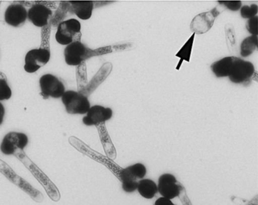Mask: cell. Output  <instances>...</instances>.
<instances>
[{
  "instance_id": "e0dca14e",
  "label": "cell",
  "mask_w": 258,
  "mask_h": 205,
  "mask_svg": "<svg viewBox=\"0 0 258 205\" xmlns=\"http://www.w3.org/2000/svg\"><path fill=\"white\" fill-rule=\"evenodd\" d=\"M146 167L141 163H137L129 166L126 168L122 169L119 173L121 182L123 181H137L144 179L146 175Z\"/></svg>"
},
{
  "instance_id": "5b68a950",
  "label": "cell",
  "mask_w": 258,
  "mask_h": 205,
  "mask_svg": "<svg viewBox=\"0 0 258 205\" xmlns=\"http://www.w3.org/2000/svg\"><path fill=\"white\" fill-rule=\"evenodd\" d=\"M50 57V48L40 46L38 49H31L25 56V64L24 66L25 72L30 74L35 73L49 62Z\"/></svg>"
},
{
  "instance_id": "5bb4252c",
  "label": "cell",
  "mask_w": 258,
  "mask_h": 205,
  "mask_svg": "<svg viewBox=\"0 0 258 205\" xmlns=\"http://www.w3.org/2000/svg\"><path fill=\"white\" fill-rule=\"evenodd\" d=\"M255 70L252 63L240 59L237 62L232 75L229 77V80L234 84H242L250 79Z\"/></svg>"
},
{
  "instance_id": "30bf717a",
  "label": "cell",
  "mask_w": 258,
  "mask_h": 205,
  "mask_svg": "<svg viewBox=\"0 0 258 205\" xmlns=\"http://www.w3.org/2000/svg\"><path fill=\"white\" fill-rule=\"evenodd\" d=\"M89 48L81 42H75L64 49V59L66 64L70 66H78L88 59Z\"/></svg>"
},
{
  "instance_id": "7402d4cb",
  "label": "cell",
  "mask_w": 258,
  "mask_h": 205,
  "mask_svg": "<svg viewBox=\"0 0 258 205\" xmlns=\"http://www.w3.org/2000/svg\"><path fill=\"white\" fill-rule=\"evenodd\" d=\"M76 79L78 84V93H81L88 84L87 78V64L86 61L80 64L76 67Z\"/></svg>"
},
{
  "instance_id": "7c38bea8",
  "label": "cell",
  "mask_w": 258,
  "mask_h": 205,
  "mask_svg": "<svg viewBox=\"0 0 258 205\" xmlns=\"http://www.w3.org/2000/svg\"><path fill=\"white\" fill-rule=\"evenodd\" d=\"M86 114L87 115L83 118V123L87 126H96L110 120L112 117L113 111L110 108L94 105L90 107Z\"/></svg>"
},
{
  "instance_id": "4316f807",
  "label": "cell",
  "mask_w": 258,
  "mask_h": 205,
  "mask_svg": "<svg viewBox=\"0 0 258 205\" xmlns=\"http://www.w3.org/2000/svg\"><path fill=\"white\" fill-rule=\"evenodd\" d=\"M258 12V7L256 4H252L250 7L244 6L241 7L240 13H241V16L243 19H250L256 16Z\"/></svg>"
},
{
  "instance_id": "83f0119b",
  "label": "cell",
  "mask_w": 258,
  "mask_h": 205,
  "mask_svg": "<svg viewBox=\"0 0 258 205\" xmlns=\"http://www.w3.org/2000/svg\"><path fill=\"white\" fill-rule=\"evenodd\" d=\"M258 17L252 18L247 21L246 24V28H247L248 32L251 34V36H257L258 29H257Z\"/></svg>"
},
{
  "instance_id": "9c48e42d",
  "label": "cell",
  "mask_w": 258,
  "mask_h": 205,
  "mask_svg": "<svg viewBox=\"0 0 258 205\" xmlns=\"http://www.w3.org/2000/svg\"><path fill=\"white\" fill-rule=\"evenodd\" d=\"M157 185L158 192L161 194V197L171 200L180 194L182 189V187L177 182V179L170 173H164L161 175Z\"/></svg>"
},
{
  "instance_id": "4fadbf2b",
  "label": "cell",
  "mask_w": 258,
  "mask_h": 205,
  "mask_svg": "<svg viewBox=\"0 0 258 205\" xmlns=\"http://www.w3.org/2000/svg\"><path fill=\"white\" fill-rule=\"evenodd\" d=\"M4 19L7 24L10 26L19 28L28 19V11L23 5L12 4L6 10Z\"/></svg>"
},
{
  "instance_id": "9a60e30c",
  "label": "cell",
  "mask_w": 258,
  "mask_h": 205,
  "mask_svg": "<svg viewBox=\"0 0 258 205\" xmlns=\"http://www.w3.org/2000/svg\"><path fill=\"white\" fill-rule=\"evenodd\" d=\"M112 69L113 66L111 63H105L98 71L96 75L92 78L91 81L88 82V84H87L85 89L80 93L88 98V96H90L93 92H95V90L108 78V77L111 74V71H112Z\"/></svg>"
},
{
  "instance_id": "603a6c76",
  "label": "cell",
  "mask_w": 258,
  "mask_h": 205,
  "mask_svg": "<svg viewBox=\"0 0 258 205\" xmlns=\"http://www.w3.org/2000/svg\"><path fill=\"white\" fill-rule=\"evenodd\" d=\"M257 36H250L243 40L241 44V55L247 57L251 55L257 47Z\"/></svg>"
},
{
  "instance_id": "d6986e66",
  "label": "cell",
  "mask_w": 258,
  "mask_h": 205,
  "mask_svg": "<svg viewBox=\"0 0 258 205\" xmlns=\"http://www.w3.org/2000/svg\"><path fill=\"white\" fill-rule=\"evenodd\" d=\"M96 126L97 128L98 132H99L101 143H102V146L105 149L107 156L114 159L116 158L115 148H114L112 141L110 138L109 134H108V130H107L106 126H105V123H99V124L96 125Z\"/></svg>"
},
{
  "instance_id": "2e32d148",
  "label": "cell",
  "mask_w": 258,
  "mask_h": 205,
  "mask_svg": "<svg viewBox=\"0 0 258 205\" xmlns=\"http://www.w3.org/2000/svg\"><path fill=\"white\" fill-rule=\"evenodd\" d=\"M241 58L230 56L222 58L211 64V70L217 78H226L232 75L237 62Z\"/></svg>"
},
{
  "instance_id": "4dcf8cb0",
  "label": "cell",
  "mask_w": 258,
  "mask_h": 205,
  "mask_svg": "<svg viewBox=\"0 0 258 205\" xmlns=\"http://www.w3.org/2000/svg\"><path fill=\"white\" fill-rule=\"evenodd\" d=\"M154 205H175L173 202L170 199L165 198V197H161L155 200Z\"/></svg>"
},
{
  "instance_id": "d4e9b609",
  "label": "cell",
  "mask_w": 258,
  "mask_h": 205,
  "mask_svg": "<svg viewBox=\"0 0 258 205\" xmlns=\"http://www.w3.org/2000/svg\"><path fill=\"white\" fill-rule=\"evenodd\" d=\"M71 10V5L69 2L61 3V5L57 10L56 14L51 19V25H59L61 21L67 16L68 13Z\"/></svg>"
},
{
  "instance_id": "cb8c5ba5",
  "label": "cell",
  "mask_w": 258,
  "mask_h": 205,
  "mask_svg": "<svg viewBox=\"0 0 258 205\" xmlns=\"http://www.w3.org/2000/svg\"><path fill=\"white\" fill-rule=\"evenodd\" d=\"M226 46L229 52L234 54L236 51V34L232 24L227 23L225 25Z\"/></svg>"
},
{
  "instance_id": "3957f363",
  "label": "cell",
  "mask_w": 258,
  "mask_h": 205,
  "mask_svg": "<svg viewBox=\"0 0 258 205\" xmlns=\"http://www.w3.org/2000/svg\"><path fill=\"white\" fill-rule=\"evenodd\" d=\"M0 173L4 174V176H6L10 182L17 185L28 195L31 196L33 200L39 202V203L43 201L44 197L42 193L39 190L34 188L32 185H30L23 178L19 176L10 165H8L5 161H2V160H0Z\"/></svg>"
},
{
  "instance_id": "7a4b0ae2",
  "label": "cell",
  "mask_w": 258,
  "mask_h": 205,
  "mask_svg": "<svg viewBox=\"0 0 258 205\" xmlns=\"http://www.w3.org/2000/svg\"><path fill=\"white\" fill-rule=\"evenodd\" d=\"M81 25L79 21L71 19L58 25L55 39L59 44L69 46L75 42H81Z\"/></svg>"
},
{
  "instance_id": "1f68e13d",
  "label": "cell",
  "mask_w": 258,
  "mask_h": 205,
  "mask_svg": "<svg viewBox=\"0 0 258 205\" xmlns=\"http://www.w3.org/2000/svg\"><path fill=\"white\" fill-rule=\"evenodd\" d=\"M4 116H5V108L0 102V125L4 122Z\"/></svg>"
},
{
  "instance_id": "f546056e",
  "label": "cell",
  "mask_w": 258,
  "mask_h": 205,
  "mask_svg": "<svg viewBox=\"0 0 258 205\" xmlns=\"http://www.w3.org/2000/svg\"><path fill=\"white\" fill-rule=\"evenodd\" d=\"M138 182L137 181H123V182H122V188L125 192H134L137 190Z\"/></svg>"
},
{
  "instance_id": "f1b7e54d",
  "label": "cell",
  "mask_w": 258,
  "mask_h": 205,
  "mask_svg": "<svg viewBox=\"0 0 258 205\" xmlns=\"http://www.w3.org/2000/svg\"><path fill=\"white\" fill-rule=\"evenodd\" d=\"M218 4L233 12L238 11L241 7V1H237V0L235 1H219Z\"/></svg>"
},
{
  "instance_id": "ac0fdd59",
  "label": "cell",
  "mask_w": 258,
  "mask_h": 205,
  "mask_svg": "<svg viewBox=\"0 0 258 205\" xmlns=\"http://www.w3.org/2000/svg\"><path fill=\"white\" fill-rule=\"evenodd\" d=\"M71 11L81 20H88L93 14L94 3L92 1H72L69 2Z\"/></svg>"
},
{
  "instance_id": "ba28073f",
  "label": "cell",
  "mask_w": 258,
  "mask_h": 205,
  "mask_svg": "<svg viewBox=\"0 0 258 205\" xmlns=\"http://www.w3.org/2000/svg\"><path fill=\"white\" fill-rule=\"evenodd\" d=\"M28 143V138L23 132H10L7 133L0 145V150L4 155H14L17 151H23Z\"/></svg>"
},
{
  "instance_id": "52a82bcc",
  "label": "cell",
  "mask_w": 258,
  "mask_h": 205,
  "mask_svg": "<svg viewBox=\"0 0 258 205\" xmlns=\"http://www.w3.org/2000/svg\"><path fill=\"white\" fill-rule=\"evenodd\" d=\"M221 13L217 7H215L211 11L198 15L190 24V30L195 34H204L208 32L214 25L216 19Z\"/></svg>"
},
{
  "instance_id": "8992f818",
  "label": "cell",
  "mask_w": 258,
  "mask_h": 205,
  "mask_svg": "<svg viewBox=\"0 0 258 205\" xmlns=\"http://www.w3.org/2000/svg\"><path fill=\"white\" fill-rule=\"evenodd\" d=\"M40 87L41 90L40 95L44 99L49 97L58 99L66 93L64 84L57 77L49 74L43 75L40 78Z\"/></svg>"
},
{
  "instance_id": "277c9868",
  "label": "cell",
  "mask_w": 258,
  "mask_h": 205,
  "mask_svg": "<svg viewBox=\"0 0 258 205\" xmlns=\"http://www.w3.org/2000/svg\"><path fill=\"white\" fill-rule=\"evenodd\" d=\"M66 111L70 114H84L90 108L88 98L78 92L68 90L61 96Z\"/></svg>"
},
{
  "instance_id": "44dd1931",
  "label": "cell",
  "mask_w": 258,
  "mask_h": 205,
  "mask_svg": "<svg viewBox=\"0 0 258 205\" xmlns=\"http://www.w3.org/2000/svg\"><path fill=\"white\" fill-rule=\"evenodd\" d=\"M195 35H196V34H193L190 37V38L188 39V41L181 48L180 50L176 53V56L178 57V58H179V59H180V61L178 63L177 67H176L177 70H179V67H180L182 61H185L188 62V61H190L191 50H192L193 43H194Z\"/></svg>"
},
{
  "instance_id": "ffe728a7",
  "label": "cell",
  "mask_w": 258,
  "mask_h": 205,
  "mask_svg": "<svg viewBox=\"0 0 258 205\" xmlns=\"http://www.w3.org/2000/svg\"><path fill=\"white\" fill-rule=\"evenodd\" d=\"M137 191L142 197L152 199L158 192V185L152 179H143L138 182Z\"/></svg>"
},
{
  "instance_id": "8fae6325",
  "label": "cell",
  "mask_w": 258,
  "mask_h": 205,
  "mask_svg": "<svg viewBox=\"0 0 258 205\" xmlns=\"http://www.w3.org/2000/svg\"><path fill=\"white\" fill-rule=\"evenodd\" d=\"M28 11V19L30 22L38 28H43L49 24L52 16V11L42 2H36Z\"/></svg>"
},
{
  "instance_id": "6da1fadb",
  "label": "cell",
  "mask_w": 258,
  "mask_h": 205,
  "mask_svg": "<svg viewBox=\"0 0 258 205\" xmlns=\"http://www.w3.org/2000/svg\"><path fill=\"white\" fill-rule=\"evenodd\" d=\"M15 156L22 161V164L28 169L32 173L33 176L36 178L37 181L41 184L44 188L45 191L47 193L48 196L53 201H58L61 199V194L56 185L51 181V179L42 171L40 167H37L24 152V151L19 150L14 154Z\"/></svg>"
},
{
  "instance_id": "484cf974",
  "label": "cell",
  "mask_w": 258,
  "mask_h": 205,
  "mask_svg": "<svg viewBox=\"0 0 258 205\" xmlns=\"http://www.w3.org/2000/svg\"><path fill=\"white\" fill-rule=\"evenodd\" d=\"M12 95L13 93L7 82V76L0 72V102L8 100L12 97Z\"/></svg>"
}]
</instances>
